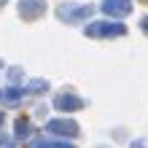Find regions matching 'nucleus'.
<instances>
[{
	"label": "nucleus",
	"mask_w": 148,
	"mask_h": 148,
	"mask_svg": "<svg viewBox=\"0 0 148 148\" xmlns=\"http://www.w3.org/2000/svg\"><path fill=\"white\" fill-rule=\"evenodd\" d=\"M84 32L89 38H119L127 32V27L121 22H92L84 27Z\"/></svg>",
	"instance_id": "obj_1"
},
{
	"label": "nucleus",
	"mask_w": 148,
	"mask_h": 148,
	"mask_svg": "<svg viewBox=\"0 0 148 148\" xmlns=\"http://www.w3.org/2000/svg\"><path fill=\"white\" fill-rule=\"evenodd\" d=\"M46 132L73 140V137H78V124L73 119H51V121H46Z\"/></svg>",
	"instance_id": "obj_2"
},
{
	"label": "nucleus",
	"mask_w": 148,
	"mask_h": 148,
	"mask_svg": "<svg viewBox=\"0 0 148 148\" xmlns=\"http://www.w3.org/2000/svg\"><path fill=\"white\" fill-rule=\"evenodd\" d=\"M46 14V0H19V16L24 22H32Z\"/></svg>",
	"instance_id": "obj_3"
},
{
	"label": "nucleus",
	"mask_w": 148,
	"mask_h": 148,
	"mask_svg": "<svg viewBox=\"0 0 148 148\" xmlns=\"http://www.w3.org/2000/svg\"><path fill=\"white\" fill-rule=\"evenodd\" d=\"M54 108L57 110H65V113H73V110H81L84 108V100L73 92H65V94H57L54 97Z\"/></svg>",
	"instance_id": "obj_4"
},
{
	"label": "nucleus",
	"mask_w": 148,
	"mask_h": 148,
	"mask_svg": "<svg viewBox=\"0 0 148 148\" xmlns=\"http://www.w3.org/2000/svg\"><path fill=\"white\" fill-rule=\"evenodd\" d=\"M102 11L113 19H121V16L132 14V0H102Z\"/></svg>",
	"instance_id": "obj_5"
},
{
	"label": "nucleus",
	"mask_w": 148,
	"mask_h": 148,
	"mask_svg": "<svg viewBox=\"0 0 148 148\" xmlns=\"http://www.w3.org/2000/svg\"><path fill=\"white\" fill-rule=\"evenodd\" d=\"M57 14H59V19H67V22H81V19H89V16L94 14V5H81V8L62 5Z\"/></svg>",
	"instance_id": "obj_6"
},
{
	"label": "nucleus",
	"mask_w": 148,
	"mask_h": 148,
	"mask_svg": "<svg viewBox=\"0 0 148 148\" xmlns=\"http://www.w3.org/2000/svg\"><path fill=\"white\" fill-rule=\"evenodd\" d=\"M30 148H75L73 143H54V140H46V137H40V140H32Z\"/></svg>",
	"instance_id": "obj_7"
},
{
	"label": "nucleus",
	"mask_w": 148,
	"mask_h": 148,
	"mask_svg": "<svg viewBox=\"0 0 148 148\" xmlns=\"http://www.w3.org/2000/svg\"><path fill=\"white\" fill-rule=\"evenodd\" d=\"M30 135H32L30 121H27V119H16V137H19V140H24V137H30Z\"/></svg>",
	"instance_id": "obj_8"
},
{
	"label": "nucleus",
	"mask_w": 148,
	"mask_h": 148,
	"mask_svg": "<svg viewBox=\"0 0 148 148\" xmlns=\"http://www.w3.org/2000/svg\"><path fill=\"white\" fill-rule=\"evenodd\" d=\"M46 89H49V84L43 81V78H35V81L27 84V92H30V94H40V92H46Z\"/></svg>",
	"instance_id": "obj_9"
},
{
	"label": "nucleus",
	"mask_w": 148,
	"mask_h": 148,
	"mask_svg": "<svg viewBox=\"0 0 148 148\" xmlns=\"http://www.w3.org/2000/svg\"><path fill=\"white\" fill-rule=\"evenodd\" d=\"M3 94H5V100H8V102H16V100H19L22 94H24V89H19V86H8Z\"/></svg>",
	"instance_id": "obj_10"
},
{
	"label": "nucleus",
	"mask_w": 148,
	"mask_h": 148,
	"mask_svg": "<svg viewBox=\"0 0 148 148\" xmlns=\"http://www.w3.org/2000/svg\"><path fill=\"white\" fill-rule=\"evenodd\" d=\"M19 75H22V70H19V67H14V70L8 73V78H11V81H16V78H19Z\"/></svg>",
	"instance_id": "obj_11"
},
{
	"label": "nucleus",
	"mask_w": 148,
	"mask_h": 148,
	"mask_svg": "<svg viewBox=\"0 0 148 148\" xmlns=\"http://www.w3.org/2000/svg\"><path fill=\"white\" fill-rule=\"evenodd\" d=\"M0 148H11V140H8V137H3V135H0Z\"/></svg>",
	"instance_id": "obj_12"
},
{
	"label": "nucleus",
	"mask_w": 148,
	"mask_h": 148,
	"mask_svg": "<svg viewBox=\"0 0 148 148\" xmlns=\"http://www.w3.org/2000/svg\"><path fill=\"white\" fill-rule=\"evenodd\" d=\"M140 24H143V30L148 32V16H143V19H140Z\"/></svg>",
	"instance_id": "obj_13"
},
{
	"label": "nucleus",
	"mask_w": 148,
	"mask_h": 148,
	"mask_svg": "<svg viewBox=\"0 0 148 148\" xmlns=\"http://www.w3.org/2000/svg\"><path fill=\"white\" fill-rule=\"evenodd\" d=\"M132 148H145V140H137V143H132Z\"/></svg>",
	"instance_id": "obj_14"
},
{
	"label": "nucleus",
	"mask_w": 148,
	"mask_h": 148,
	"mask_svg": "<svg viewBox=\"0 0 148 148\" xmlns=\"http://www.w3.org/2000/svg\"><path fill=\"white\" fill-rule=\"evenodd\" d=\"M140 3H148V0H140Z\"/></svg>",
	"instance_id": "obj_15"
},
{
	"label": "nucleus",
	"mask_w": 148,
	"mask_h": 148,
	"mask_svg": "<svg viewBox=\"0 0 148 148\" xmlns=\"http://www.w3.org/2000/svg\"><path fill=\"white\" fill-rule=\"evenodd\" d=\"M100 148H105V145H100Z\"/></svg>",
	"instance_id": "obj_16"
}]
</instances>
